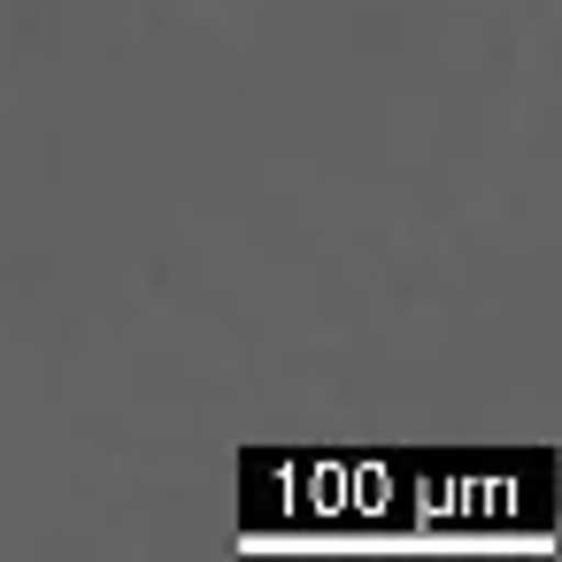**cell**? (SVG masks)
<instances>
[]
</instances>
